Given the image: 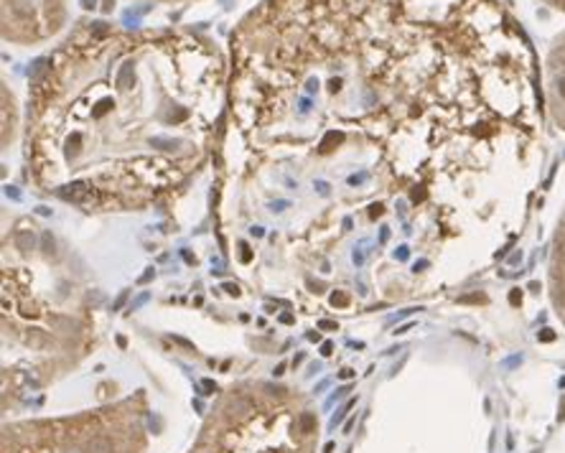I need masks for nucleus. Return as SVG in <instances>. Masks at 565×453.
<instances>
[{"mask_svg":"<svg viewBox=\"0 0 565 453\" xmlns=\"http://www.w3.org/2000/svg\"><path fill=\"white\" fill-rule=\"evenodd\" d=\"M146 301H148V293H140V295H138V301H136V303H132V306H130V311H138L140 306H143V303H146Z\"/></svg>","mask_w":565,"mask_h":453,"instance_id":"obj_12","label":"nucleus"},{"mask_svg":"<svg viewBox=\"0 0 565 453\" xmlns=\"http://www.w3.org/2000/svg\"><path fill=\"white\" fill-rule=\"evenodd\" d=\"M66 21L64 0H3V36L13 44H41Z\"/></svg>","mask_w":565,"mask_h":453,"instance_id":"obj_5","label":"nucleus"},{"mask_svg":"<svg viewBox=\"0 0 565 453\" xmlns=\"http://www.w3.org/2000/svg\"><path fill=\"white\" fill-rule=\"evenodd\" d=\"M551 283H553V303L565 324V214L558 227V237H555L553 250V268H551Z\"/></svg>","mask_w":565,"mask_h":453,"instance_id":"obj_7","label":"nucleus"},{"mask_svg":"<svg viewBox=\"0 0 565 453\" xmlns=\"http://www.w3.org/2000/svg\"><path fill=\"white\" fill-rule=\"evenodd\" d=\"M151 278H153V270H148V273L140 278V283H148V280H151Z\"/></svg>","mask_w":565,"mask_h":453,"instance_id":"obj_19","label":"nucleus"},{"mask_svg":"<svg viewBox=\"0 0 565 453\" xmlns=\"http://www.w3.org/2000/svg\"><path fill=\"white\" fill-rule=\"evenodd\" d=\"M239 250H243V262H250V260H253L250 247H247V245H239Z\"/></svg>","mask_w":565,"mask_h":453,"instance_id":"obj_14","label":"nucleus"},{"mask_svg":"<svg viewBox=\"0 0 565 453\" xmlns=\"http://www.w3.org/2000/svg\"><path fill=\"white\" fill-rule=\"evenodd\" d=\"M352 406H354V402H349V406H347V408H342V410H339V413H337L334 418H331V423H329V428H331V431H337V425H339V423H342V420L347 418V410H349V408H352Z\"/></svg>","mask_w":565,"mask_h":453,"instance_id":"obj_9","label":"nucleus"},{"mask_svg":"<svg viewBox=\"0 0 565 453\" xmlns=\"http://www.w3.org/2000/svg\"><path fill=\"white\" fill-rule=\"evenodd\" d=\"M13 242H15V247H19V250L29 252V250H33V247H36V235H33V229H15Z\"/></svg>","mask_w":565,"mask_h":453,"instance_id":"obj_8","label":"nucleus"},{"mask_svg":"<svg viewBox=\"0 0 565 453\" xmlns=\"http://www.w3.org/2000/svg\"><path fill=\"white\" fill-rule=\"evenodd\" d=\"M143 413L132 398L118 408L3 428V453H143Z\"/></svg>","mask_w":565,"mask_h":453,"instance_id":"obj_3","label":"nucleus"},{"mask_svg":"<svg viewBox=\"0 0 565 453\" xmlns=\"http://www.w3.org/2000/svg\"><path fill=\"white\" fill-rule=\"evenodd\" d=\"M169 3H173V0H169Z\"/></svg>","mask_w":565,"mask_h":453,"instance_id":"obj_21","label":"nucleus"},{"mask_svg":"<svg viewBox=\"0 0 565 453\" xmlns=\"http://www.w3.org/2000/svg\"><path fill=\"white\" fill-rule=\"evenodd\" d=\"M319 328H334V332H339V324L337 321H319Z\"/></svg>","mask_w":565,"mask_h":453,"instance_id":"obj_15","label":"nucleus"},{"mask_svg":"<svg viewBox=\"0 0 565 453\" xmlns=\"http://www.w3.org/2000/svg\"><path fill=\"white\" fill-rule=\"evenodd\" d=\"M230 122L265 159L375 155L456 273L518 233L543 87L502 0H263L232 36Z\"/></svg>","mask_w":565,"mask_h":453,"instance_id":"obj_1","label":"nucleus"},{"mask_svg":"<svg viewBox=\"0 0 565 453\" xmlns=\"http://www.w3.org/2000/svg\"><path fill=\"white\" fill-rule=\"evenodd\" d=\"M224 103L227 60L212 39L87 23L33 72L29 161L77 204L105 196L110 169L128 171L138 204L206 159Z\"/></svg>","mask_w":565,"mask_h":453,"instance_id":"obj_2","label":"nucleus"},{"mask_svg":"<svg viewBox=\"0 0 565 453\" xmlns=\"http://www.w3.org/2000/svg\"><path fill=\"white\" fill-rule=\"evenodd\" d=\"M331 306H349V295L334 293V295H331Z\"/></svg>","mask_w":565,"mask_h":453,"instance_id":"obj_10","label":"nucleus"},{"mask_svg":"<svg viewBox=\"0 0 565 453\" xmlns=\"http://www.w3.org/2000/svg\"><path fill=\"white\" fill-rule=\"evenodd\" d=\"M126 301H128V291H122V293H120V299L113 303V311H118V309H122V303H126Z\"/></svg>","mask_w":565,"mask_h":453,"instance_id":"obj_13","label":"nucleus"},{"mask_svg":"<svg viewBox=\"0 0 565 453\" xmlns=\"http://www.w3.org/2000/svg\"><path fill=\"white\" fill-rule=\"evenodd\" d=\"M282 373H286V365H278V369H276V377H280Z\"/></svg>","mask_w":565,"mask_h":453,"instance_id":"obj_20","label":"nucleus"},{"mask_svg":"<svg viewBox=\"0 0 565 453\" xmlns=\"http://www.w3.org/2000/svg\"><path fill=\"white\" fill-rule=\"evenodd\" d=\"M311 443L313 435L301 431V413L235 392L206 420L189 453H311Z\"/></svg>","mask_w":565,"mask_h":453,"instance_id":"obj_4","label":"nucleus"},{"mask_svg":"<svg viewBox=\"0 0 565 453\" xmlns=\"http://www.w3.org/2000/svg\"><path fill=\"white\" fill-rule=\"evenodd\" d=\"M545 105L555 126L565 133V31L553 41L545 62Z\"/></svg>","mask_w":565,"mask_h":453,"instance_id":"obj_6","label":"nucleus"},{"mask_svg":"<svg viewBox=\"0 0 565 453\" xmlns=\"http://www.w3.org/2000/svg\"><path fill=\"white\" fill-rule=\"evenodd\" d=\"M224 291L232 293V295H237V293H239V288H237V285H232V283H227V285H224Z\"/></svg>","mask_w":565,"mask_h":453,"instance_id":"obj_17","label":"nucleus"},{"mask_svg":"<svg viewBox=\"0 0 565 453\" xmlns=\"http://www.w3.org/2000/svg\"><path fill=\"white\" fill-rule=\"evenodd\" d=\"M280 321H282V324H294V316H290V314H282V316H280Z\"/></svg>","mask_w":565,"mask_h":453,"instance_id":"obj_18","label":"nucleus"},{"mask_svg":"<svg viewBox=\"0 0 565 453\" xmlns=\"http://www.w3.org/2000/svg\"><path fill=\"white\" fill-rule=\"evenodd\" d=\"M540 3H545V6H551V8H555V11H561V13H565V0H540Z\"/></svg>","mask_w":565,"mask_h":453,"instance_id":"obj_11","label":"nucleus"},{"mask_svg":"<svg viewBox=\"0 0 565 453\" xmlns=\"http://www.w3.org/2000/svg\"><path fill=\"white\" fill-rule=\"evenodd\" d=\"M321 354H323V357H331V354H334V344H331V342L323 344V347H321Z\"/></svg>","mask_w":565,"mask_h":453,"instance_id":"obj_16","label":"nucleus"}]
</instances>
